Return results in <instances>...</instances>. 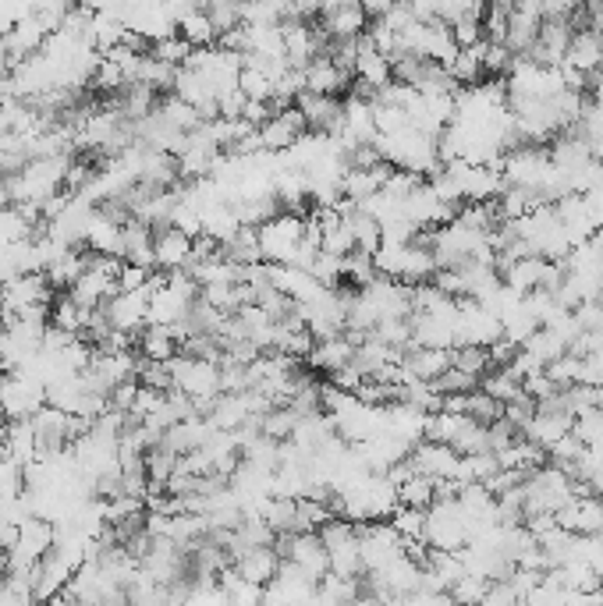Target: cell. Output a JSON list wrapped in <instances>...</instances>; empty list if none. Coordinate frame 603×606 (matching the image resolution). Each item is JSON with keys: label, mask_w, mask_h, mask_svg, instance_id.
<instances>
[{"label": "cell", "mask_w": 603, "mask_h": 606, "mask_svg": "<svg viewBox=\"0 0 603 606\" xmlns=\"http://www.w3.org/2000/svg\"><path fill=\"white\" fill-rule=\"evenodd\" d=\"M178 36L185 39L192 50H206V47H213V43H217V32H213V25H210V18H206L203 4H199L192 15L181 18V22H178Z\"/></svg>", "instance_id": "cell-15"}, {"label": "cell", "mask_w": 603, "mask_h": 606, "mask_svg": "<svg viewBox=\"0 0 603 606\" xmlns=\"http://www.w3.org/2000/svg\"><path fill=\"white\" fill-rule=\"evenodd\" d=\"M220 252H224V259L235 266H242V270H249V266L263 263V252H259V234L256 227H238L235 238H228L224 245H220Z\"/></svg>", "instance_id": "cell-14"}, {"label": "cell", "mask_w": 603, "mask_h": 606, "mask_svg": "<svg viewBox=\"0 0 603 606\" xmlns=\"http://www.w3.org/2000/svg\"><path fill=\"white\" fill-rule=\"evenodd\" d=\"M355 355H359V337L341 334V337H330V341H316L306 358V366H313L316 373L334 376V373H341V369L352 366Z\"/></svg>", "instance_id": "cell-8"}, {"label": "cell", "mask_w": 603, "mask_h": 606, "mask_svg": "<svg viewBox=\"0 0 603 606\" xmlns=\"http://www.w3.org/2000/svg\"><path fill=\"white\" fill-rule=\"evenodd\" d=\"M135 348H139V358H146V362H160V366H167L171 358L181 355L171 327H146L139 337H135Z\"/></svg>", "instance_id": "cell-13"}, {"label": "cell", "mask_w": 603, "mask_h": 606, "mask_svg": "<svg viewBox=\"0 0 603 606\" xmlns=\"http://www.w3.org/2000/svg\"><path fill=\"white\" fill-rule=\"evenodd\" d=\"M206 18H210L213 32L220 36H228V32H235L238 25H242V4H224V0H213V4H203Z\"/></svg>", "instance_id": "cell-17"}, {"label": "cell", "mask_w": 603, "mask_h": 606, "mask_svg": "<svg viewBox=\"0 0 603 606\" xmlns=\"http://www.w3.org/2000/svg\"><path fill=\"white\" fill-rule=\"evenodd\" d=\"M408 468L416 475H426V479H433L437 486H444V482H455V472H458V454L451 451V447H444V443H416L412 447V454H408Z\"/></svg>", "instance_id": "cell-7"}, {"label": "cell", "mask_w": 603, "mask_h": 606, "mask_svg": "<svg viewBox=\"0 0 603 606\" xmlns=\"http://www.w3.org/2000/svg\"><path fill=\"white\" fill-rule=\"evenodd\" d=\"M277 553H281V560L288 568H295L298 575H306L309 582L316 585L330 575L327 546L320 543L316 532H291V536H281L277 539Z\"/></svg>", "instance_id": "cell-2"}, {"label": "cell", "mask_w": 603, "mask_h": 606, "mask_svg": "<svg viewBox=\"0 0 603 606\" xmlns=\"http://www.w3.org/2000/svg\"><path fill=\"white\" fill-rule=\"evenodd\" d=\"M103 319L110 330L128 337H139L146 330V312H149V295L146 291H118L114 298L100 305Z\"/></svg>", "instance_id": "cell-4"}, {"label": "cell", "mask_w": 603, "mask_h": 606, "mask_svg": "<svg viewBox=\"0 0 603 606\" xmlns=\"http://www.w3.org/2000/svg\"><path fill=\"white\" fill-rule=\"evenodd\" d=\"M4 585H8V564H4V557H0V592H4Z\"/></svg>", "instance_id": "cell-19"}, {"label": "cell", "mask_w": 603, "mask_h": 606, "mask_svg": "<svg viewBox=\"0 0 603 606\" xmlns=\"http://www.w3.org/2000/svg\"><path fill=\"white\" fill-rule=\"evenodd\" d=\"M320 32L330 43H341V39H359L369 29L366 4H323L320 15H316Z\"/></svg>", "instance_id": "cell-5"}, {"label": "cell", "mask_w": 603, "mask_h": 606, "mask_svg": "<svg viewBox=\"0 0 603 606\" xmlns=\"http://www.w3.org/2000/svg\"><path fill=\"white\" fill-rule=\"evenodd\" d=\"M451 366L483 380V376L494 369V358H490V348H455L451 351Z\"/></svg>", "instance_id": "cell-16"}, {"label": "cell", "mask_w": 603, "mask_h": 606, "mask_svg": "<svg viewBox=\"0 0 603 606\" xmlns=\"http://www.w3.org/2000/svg\"><path fill=\"white\" fill-rule=\"evenodd\" d=\"M281 553H277V546H252V550L238 553L235 557V575L245 578V582L259 585V589H267L270 582L277 578V571H281Z\"/></svg>", "instance_id": "cell-9"}, {"label": "cell", "mask_w": 603, "mask_h": 606, "mask_svg": "<svg viewBox=\"0 0 603 606\" xmlns=\"http://www.w3.org/2000/svg\"><path fill=\"white\" fill-rule=\"evenodd\" d=\"M153 256H157V273L185 270L192 263V238L178 227H160L153 231Z\"/></svg>", "instance_id": "cell-10"}, {"label": "cell", "mask_w": 603, "mask_h": 606, "mask_svg": "<svg viewBox=\"0 0 603 606\" xmlns=\"http://www.w3.org/2000/svg\"><path fill=\"white\" fill-rule=\"evenodd\" d=\"M306 93H316V96H334V100H341V96L348 93V89L355 86V78L348 75V71H341L334 61H330L327 54L316 57V61L306 64Z\"/></svg>", "instance_id": "cell-11"}, {"label": "cell", "mask_w": 603, "mask_h": 606, "mask_svg": "<svg viewBox=\"0 0 603 606\" xmlns=\"http://www.w3.org/2000/svg\"><path fill=\"white\" fill-rule=\"evenodd\" d=\"M54 302V288L47 284L43 273H18V277L4 280V309L8 316H25L32 309H50Z\"/></svg>", "instance_id": "cell-3"}, {"label": "cell", "mask_w": 603, "mask_h": 606, "mask_svg": "<svg viewBox=\"0 0 603 606\" xmlns=\"http://www.w3.org/2000/svg\"><path fill=\"white\" fill-rule=\"evenodd\" d=\"M256 132H259V146H263V153L281 156V153H288L302 135H306V117H302V110L298 107H284L270 117L267 125H259Z\"/></svg>", "instance_id": "cell-6"}, {"label": "cell", "mask_w": 603, "mask_h": 606, "mask_svg": "<svg viewBox=\"0 0 603 606\" xmlns=\"http://www.w3.org/2000/svg\"><path fill=\"white\" fill-rule=\"evenodd\" d=\"M149 280H153V270H142V266H128L118 277V291H146Z\"/></svg>", "instance_id": "cell-18"}, {"label": "cell", "mask_w": 603, "mask_h": 606, "mask_svg": "<svg viewBox=\"0 0 603 606\" xmlns=\"http://www.w3.org/2000/svg\"><path fill=\"white\" fill-rule=\"evenodd\" d=\"M259 234V252L263 263L270 266H288L295 259V252L306 241V213H277L274 220H267L263 227H256Z\"/></svg>", "instance_id": "cell-1"}, {"label": "cell", "mask_w": 603, "mask_h": 606, "mask_svg": "<svg viewBox=\"0 0 603 606\" xmlns=\"http://www.w3.org/2000/svg\"><path fill=\"white\" fill-rule=\"evenodd\" d=\"M295 107L302 110V117H306V132L334 135L337 121H341V100H334V96L302 93L295 100Z\"/></svg>", "instance_id": "cell-12"}]
</instances>
